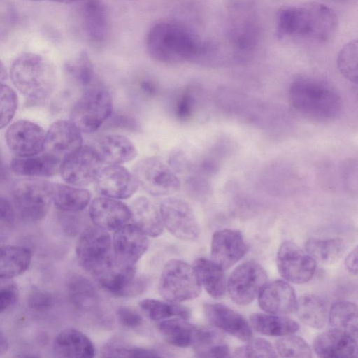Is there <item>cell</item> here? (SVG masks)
Wrapping results in <instances>:
<instances>
[{"instance_id":"1","label":"cell","mask_w":358,"mask_h":358,"mask_svg":"<svg viewBox=\"0 0 358 358\" xmlns=\"http://www.w3.org/2000/svg\"><path fill=\"white\" fill-rule=\"evenodd\" d=\"M146 48L153 59L164 64L210 63L217 58L219 51L214 42L204 40L187 27L171 22H161L150 29Z\"/></svg>"},{"instance_id":"2","label":"cell","mask_w":358,"mask_h":358,"mask_svg":"<svg viewBox=\"0 0 358 358\" xmlns=\"http://www.w3.org/2000/svg\"><path fill=\"white\" fill-rule=\"evenodd\" d=\"M338 24L336 14L323 3L287 6L277 13L276 35L279 39L323 44L334 36Z\"/></svg>"},{"instance_id":"3","label":"cell","mask_w":358,"mask_h":358,"mask_svg":"<svg viewBox=\"0 0 358 358\" xmlns=\"http://www.w3.org/2000/svg\"><path fill=\"white\" fill-rule=\"evenodd\" d=\"M288 99L299 113L319 122L335 120L341 110L338 90L327 80L316 76L296 77L289 87Z\"/></svg>"},{"instance_id":"4","label":"cell","mask_w":358,"mask_h":358,"mask_svg":"<svg viewBox=\"0 0 358 358\" xmlns=\"http://www.w3.org/2000/svg\"><path fill=\"white\" fill-rule=\"evenodd\" d=\"M10 73L13 85L31 100H44L55 88V68L47 57L41 55L22 53L13 61Z\"/></svg>"},{"instance_id":"5","label":"cell","mask_w":358,"mask_h":358,"mask_svg":"<svg viewBox=\"0 0 358 358\" xmlns=\"http://www.w3.org/2000/svg\"><path fill=\"white\" fill-rule=\"evenodd\" d=\"M227 38L236 62L250 60L258 50L262 41V27L254 9L246 5H237L230 12Z\"/></svg>"},{"instance_id":"6","label":"cell","mask_w":358,"mask_h":358,"mask_svg":"<svg viewBox=\"0 0 358 358\" xmlns=\"http://www.w3.org/2000/svg\"><path fill=\"white\" fill-rule=\"evenodd\" d=\"M113 108L110 92L96 81L75 103L70 119L80 131L94 132L111 116Z\"/></svg>"},{"instance_id":"7","label":"cell","mask_w":358,"mask_h":358,"mask_svg":"<svg viewBox=\"0 0 358 358\" xmlns=\"http://www.w3.org/2000/svg\"><path fill=\"white\" fill-rule=\"evenodd\" d=\"M79 265L99 278L114 266L112 239L106 230L88 227L80 235L76 245Z\"/></svg>"},{"instance_id":"8","label":"cell","mask_w":358,"mask_h":358,"mask_svg":"<svg viewBox=\"0 0 358 358\" xmlns=\"http://www.w3.org/2000/svg\"><path fill=\"white\" fill-rule=\"evenodd\" d=\"M14 208L21 220L40 223L48 215L52 200V183L38 179H21L12 190Z\"/></svg>"},{"instance_id":"9","label":"cell","mask_w":358,"mask_h":358,"mask_svg":"<svg viewBox=\"0 0 358 358\" xmlns=\"http://www.w3.org/2000/svg\"><path fill=\"white\" fill-rule=\"evenodd\" d=\"M159 292L167 301L178 303L198 297L201 292V285L192 266L173 259L164 266Z\"/></svg>"},{"instance_id":"10","label":"cell","mask_w":358,"mask_h":358,"mask_svg":"<svg viewBox=\"0 0 358 358\" xmlns=\"http://www.w3.org/2000/svg\"><path fill=\"white\" fill-rule=\"evenodd\" d=\"M132 173L138 185L152 196H168L180 188L174 171L157 157L141 159L134 165Z\"/></svg>"},{"instance_id":"11","label":"cell","mask_w":358,"mask_h":358,"mask_svg":"<svg viewBox=\"0 0 358 358\" xmlns=\"http://www.w3.org/2000/svg\"><path fill=\"white\" fill-rule=\"evenodd\" d=\"M103 164L94 148L82 145L62 159L59 171L66 183L83 187L94 182Z\"/></svg>"},{"instance_id":"12","label":"cell","mask_w":358,"mask_h":358,"mask_svg":"<svg viewBox=\"0 0 358 358\" xmlns=\"http://www.w3.org/2000/svg\"><path fill=\"white\" fill-rule=\"evenodd\" d=\"M264 268L255 261L239 264L231 273L227 289L232 301L238 305H248L258 296L266 283Z\"/></svg>"},{"instance_id":"13","label":"cell","mask_w":358,"mask_h":358,"mask_svg":"<svg viewBox=\"0 0 358 358\" xmlns=\"http://www.w3.org/2000/svg\"><path fill=\"white\" fill-rule=\"evenodd\" d=\"M164 226L175 237L183 241L196 240L200 234L194 213L185 201L175 197L164 199L159 207Z\"/></svg>"},{"instance_id":"14","label":"cell","mask_w":358,"mask_h":358,"mask_svg":"<svg viewBox=\"0 0 358 358\" xmlns=\"http://www.w3.org/2000/svg\"><path fill=\"white\" fill-rule=\"evenodd\" d=\"M276 263L280 275L288 282H308L316 271V262L292 241H284L277 253Z\"/></svg>"},{"instance_id":"15","label":"cell","mask_w":358,"mask_h":358,"mask_svg":"<svg viewBox=\"0 0 358 358\" xmlns=\"http://www.w3.org/2000/svg\"><path fill=\"white\" fill-rule=\"evenodd\" d=\"M114 264L119 267L134 266L148 246L147 235L134 224L117 229L113 240Z\"/></svg>"},{"instance_id":"16","label":"cell","mask_w":358,"mask_h":358,"mask_svg":"<svg viewBox=\"0 0 358 358\" xmlns=\"http://www.w3.org/2000/svg\"><path fill=\"white\" fill-rule=\"evenodd\" d=\"M5 137L9 149L17 157L34 156L44 150L45 133L31 121L22 120L13 123Z\"/></svg>"},{"instance_id":"17","label":"cell","mask_w":358,"mask_h":358,"mask_svg":"<svg viewBox=\"0 0 358 358\" xmlns=\"http://www.w3.org/2000/svg\"><path fill=\"white\" fill-rule=\"evenodd\" d=\"M96 192L102 196L124 199L138 189V184L133 175L120 165H108L101 169L95 181Z\"/></svg>"},{"instance_id":"18","label":"cell","mask_w":358,"mask_h":358,"mask_svg":"<svg viewBox=\"0 0 358 358\" xmlns=\"http://www.w3.org/2000/svg\"><path fill=\"white\" fill-rule=\"evenodd\" d=\"M80 130L71 120H58L45 134L44 150L61 162L83 145Z\"/></svg>"},{"instance_id":"19","label":"cell","mask_w":358,"mask_h":358,"mask_svg":"<svg viewBox=\"0 0 358 358\" xmlns=\"http://www.w3.org/2000/svg\"><path fill=\"white\" fill-rule=\"evenodd\" d=\"M247 250L244 238L239 231L225 229L213 234L210 247L212 260L223 269L237 263Z\"/></svg>"},{"instance_id":"20","label":"cell","mask_w":358,"mask_h":358,"mask_svg":"<svg viewBox=\"0 0 358 358\" xmlns=\"http://www.w3.org/2000/svg\"><path fill=\"white\" fill-rule=\"evenodd\" d=\"M89 215L95 227L103 230H116L131 219L129 207L115 199L105 196L92 200Z\"/></svg>"},{"instance_id":"21","label":"cell","mask_w":358,"mask_h":358,"mask_svg":"<svg viewBox=\"0 0 358 358\" xmlns=\"http://www.w3.org/2000/svg\"><path fill=\"white\" fill-rule=\"evenodd\" d=\"M203 312L207 320L215 327L245 342L252 338L250 326L245 318L225 305L206 303Z\"/></svg>"},{"instance_id":"22","label":"cell","mask_w":358,"mask_h":358,"mask_svg":"<svg viewBox=\"0 0 358 358\" xmlns=\"http://www.w3.org/2000/svg\"><path fill=\"white\" fill-rule=\"evenodd\" d=\"M296 300L294 288L288 282L280 280L266 283L258 295L261 309L276 315L294 312Z\"/></svg>"},{"instance_id":"23","label":"cell","mask_w":358,"mask_h":358,"mask_svg":"<svg viewBox=\"0 0 358 358\" xmlns=\"http://www.w3.org/2000/svg\"><path fill=\"white\" fill-rule=\"evenodd\" d=\"M313 349L320 357H356L357 338L331 329L321 333L315 338Z\"/></svg>"},{"instance_id":"24","label":"cell","mask_w":358,"mask_h":358,"mask_svg":"<svg viewBox=\"0 0 358 358\" xmlns=\"http://www.w3.org/2000/svg\"><path fill=\"white\" fill-rule=\"evenodd\" d=\"M100 287L117 296L138 294L143 289V283L136 278V268L119 267L115 265L97 278Z\"/></svg>"},{"instance_id":"25","label":"cell","mask_w":358,"mask_h":358,"mask_svg":"<svg viewBox=\"0 0 358 358\" xmlns=\"http://www.w3.org/2000/svg\"><path fill=\"white\" fill-rule=\"evenodd\" d=\"M54 355L58 357L91 358L95 349L90 339L74 328L62 330L55 338L52 344Z\"/></svg>"},{"instance_id":"26","label":"cell","mask_w":358,"mask_h":358,"mask_svg":"<svg viewBox=\"0 0 358 358\" xmlns=\"http://www.w3.org/2000/svg\"><path fill=\"white\" fill-rule=\"evenodd\" d=\"M103 164L120 165L137 155L136 146L127 137L108 134L101 138L94 148Z\"/></svg>"},{"instance_id":"27","label":"cell","mask_w":358,"mask_h":358,"mask_svg":"<svg viewBox=\"0 0 358 358\" xmlns=\"http://www.w3.org/2000/svg\"><path fill=\"white\" fill-rule=\"evenodd\" d=\"M83 23L88 39L102 44L108 38L109 21L106 8L100 0H87L83 8Z\"/></svg>"},{"instance_id":"28","label":"cell","mask_w":358,"mask_h":358,"mask_svg":"<svg viewBox=\"0 0 358 358\" xmlns=\"http://www.w3.org/2000/svg\"><path fill=\"white\" fill-rule=\"evenodd\" d=\"M61 161L54 155L45 152L43 155L27 157L13 158L10 166L13 171L24 176L50 177L59 169Z\"/></svg>"},{"instance_id":"29","label":"cell","mask_w":358,"mask_h":358,"mask_svg":"<svg viewBox=\"0 0 358 358\" xmlns=\"http://www.w3.org/2000/svg\"><path fill=\"white\" fill-rule=\"evenodd\" d=\"M131 219L147 236L157 237L161 235L164 224L159 209L145 197L135 199L130 207Z\"/></svg>"},{"instance_id":"30","label":"cell","mask_w":358,"mask_h":358,"mask_svg":"<svg viewBox=\"0 0 358 358\" xmlns=\"http://www.w3.org/2000/svg\"><path fill=\"white\" fill-rule=\"evenodd\" d=\"M199 280L206 292L215 299L222 298L227 291L224 269L213 260L199 258L193 264Z\"/></svg>"},{"instance_id":"31","label":"cell","mask_w":358,"mask_h":358,"mask_svg":"<svg viewBox=\"0 0 358 358\" xmlns=\"http://www.w3.org/2000/svg\"><path fill=\"white\" fill-rule=\"evenodd\" d=\"M90 192L81 187L52 183V200L61 211L77 213L84 210L90 203Z\"/></svg>"},{"instance_id":"32","label":"cell","mask_w":358,"mask_h":358,"mask_svg":"<svg viewBox=\"0 0 358 358\" xmlns=\"http://www.w3.org/2000/svg\"><path fill=\"white\" fill-rule=\"evenodd\" d=\"M31 260L32 252L26 247L0 245V278H13L24 273Z\"/></svg>"},{"instance_id":"33","label":"cell","mask_w":358,"mask_h":358,"mask_svg":"<svg viewBox=\"0 0 358 358\" xmlns=\"http://www.w3.org/2000/svg\"><path fill=\"white\" fill-rule=\"evenodd\" d=\"M192 343L199 357H225L229 355L228 345L215 329L194 327Z\"/></svg>"},{"instance_id":"34","label":"cell","mask_w":358,"mask_h":358,"mask_svg":"<svg viewBox=\"0 0 358 358\" xmlns=\"http://www.w3.org/2000/svg\"><path fill=\"white\" fill-rule=\"evenodd\" d=\"M250 320L255 330L269 336L293 334L299 329L296 321L276 314L255 313L250 316Z\"/></svg>"},{"instance_id":"35","label":"cell","mask_w":358,"mask_h":358,"mask_svg":"<svg viewBox=\"0 0 358 358\" xmlns=\"http://www.w3.org/2000/svg\"><path fill=\"white\" fill-rule=\"evenodd\" d=\"M294 311L303 324L314 329L323 328L328 318L325 303L314 294L301 296L296 300Z\"/></svg>"},{"instance_id":"36","label":"cell","mask_w":358,"mask_h":358,"mask_svg":"<svg viewBox=\"0 0 358 358\" xmlns=\"http://www.w3.org/2000/svg\"><path fill=\"white\" fill-rule=\"evenodd\" d=\"M345 243L339 238L319 239L312 238L305 243L306 252L315 262L331 264L338 262L345 252Z\"/></svg>"},{"instance_id":"37","label":"cell","mask_w":358,"mask_h":358,"mask_svg":"<svg viewBox=\"0 0 358 358\" xmlns=\"http://www.w3.org/2000/svg\"><path fill=\"white\" fill-rule=\"evenodd\" d=\"M329 321L332 329L357 338V308L355 303L347 301L334 303L329 311Z\"/></svg>"},{"instance_id":"38","label":"cell","mask_w":358,"mask_h":358,"mask_svg":"<svg viewBox=\"0 0 358 358\" xmlns=\"http://www.w3.org/2000/svg\"><path fill=\"white\" fill-rule=\"evenodd\" d=\"M194 329L186 320L180 317L165 319L158 324V329L165 340L178 348L192 344Z\"/></svg>"},{"instance_id":"39","label":"cell","mask_w":358,"mask_h":358,"mask_svg":"<svg viewBox=\"0 0 358 358\" xmlns=\"http://www.w3.org/2000/svg\"><path fill=\"white\" fill-rule=\"evenodd\" d=\"M139 306L145 314L154 321H162L173 316L185 320L190 317V310L187 307L170 301L145 299L140 301Z\"/></svg>"},{"instance_id":"40","label":"cell","mask_w":358,"mask_h":358,"mask_svg":"<svg viewBox=\"0 0 358 358\" xmlns=\"http://www.w3.org/2000/svg\"><path fill=\"white\" fill-rule=\"evenodd\" d=\"M68 294L73 305L80 309L92 308L98 300L94 286L89 280L82 276L73 277L69 281Z\"/></svg>"},{"instance_id":"41","label":"cell","mask_w":358,"mask_h":358,"mask_svg":"<svg viewBox=\"0 0 358 358\" xmlns=\"http://www.w3.org/2000/svg\"><path fill=\"white\" fill-rule=\"evenodd\" d=\"M64 70L67 76L84 90L97 81L93 64L85 52H81L66 62Z\"/></svg>"},{"instance_id":"42","label":"cell","mask_w":358,"mask_h":358,"mask_svg":"<svg viewBox=\"0 0 358 358\" xmlns=\"http://www.w3.org/2000/svg\"><path fill=\"white\" fill-rule=\"evenodd\" d=\"M357 41H350L340 50L337 66L341 74L352 83H357Z\"/></svg>"},{"instance_id":"43","label":"cell","mask_w":358,"mask_h":358,"mask_svg":"<svg viewBox=\"0 0 358 358\" xmlns=\"http://www.w3.org/2000/svg\"><path fill=\"white\" fill-rule=\"evenodd\" d=\"M275 348L279 355L284 357L309 358L312 350L306 341L300 336L289 334L276 341Z\"/></svg>"},{"instance_id":"44","label":"cell","mask_w":358,"mask_h":358,"mask_svg":"<svg viewBox=\"0 0 358 358\" xmlns=\"http://www.w3.org/2000/svg\"><path fill=\"white\" fill-rule=\"evenodd\" d=\"M103 357H156L160 355L151 349L131 347L120 343H110L103 348Z\"/></svg>"},{"instance_id":"45","label":"cell","mask_w":358,"mask_h":358,"mask_svg":"<svg viewBox=\"0 0 358 358\" xmlns=\"http://www.w3.org/2000/svg\"><path fill=\"white\" fill-rule=\"evenodd\" d=\"M17 107L15 91L7 85L0 83V129L8 125L13 118Z\"/></svg>"},{"instance_id":"46","label":"cell","mask_w":358,"mask_h":358,"mask_svg":"<svg viewBox=\"0 0 358 358\" xmlns=\"http://www.w3.org/2000/svg\"><path fill=\"white\" fill-rule=\"evenodd\" d=\"M234 356L238 357H276V352L272 345L265 339L257 338L237 348Z\"/></svg>"},{"instance_id":"47","label":"cell","mask_w":358,"mask_h":358,"mask_svg":"<svg viewBox=\"0 0 358 358\" xmlns=\"http://www.w3.org/2000/svg\"><path fill=\"white\" fill-rule=\"evenodd\" d=\"M196 108V99L192 88L184 89L176 97L173 113L176 117L182 122L190 120Z\"/></svg>"},{"instance_id":"48","label":"cell","mask_w":358,"mask_h":358,"mask_svg":"<svg viewBox=\"0 0 358 358\" xmlns=\"http://www.w3.org/2000/svg\"><path fill=\"white\" fill-rule=\"evenodd\" d=\"M18 298L17 283L12 278H0V314L13 307Z\"/></svg>"},{"instance_id":"49","label":"cell","mask_w":358,"mask_h":358,"mask_svg":"<svg viewBox=\"0 0 358 358\" xmlns=\"http://www.w3.org/2000/svg\"><path fill=\"white\" fill-rule=\"evenodd\" d=\"M53 304V296L46 291L34 289L29 294L27 305L34 311L44 312L49 310Z\"/></svg>"},{"instance_id":"50","label":"cell","mask_w":358,"mask_h":358,"mask_svg":"<svg viewBox=\"0 0 358 358\" xmlns=\"http://www.w3.org/2000/svg\"><path fill=\"white\" fill-rule=\"evenodd\" d=\"M17 213L9 200L0 197V234L13 228L16 222Z\"/></svg>"},{"instance_id":"51","label":"cell","mask_w":358,"mask_h":358,"mask_svg":"<svg viewBox=\"0 0 358 358\" xmlns=\"http://www.w3.org/2000/svg\"><path fill=\"white\" fill-rule=\"evenodd\" d=\"M119 322L128 328H136L143 323L141 315L134 309L128 306H120L116 310Z\"/></svg>"},{"instance_id":"52","label":"cell","mask_w":358,"mask_h":358,"mask_svg":"<svg viewBox=\"0 0 358 358\" xmlns=\"http://www.w3.org/2000/svg\"><path fill=\"white\" fill-rule=\"evenodd\" d=\"M139 92L145 96H155L159 92V83L152 78L143 77L138 82Z\"/></svg>"},{"instance_id":"53","label":"cell","mask_w":358,"mask_h":358,"mask_svg":"<svg viewBox=\"0 0 358 358\" xmlns=\"http://www.w3.org/2000/svg\"><path fill=\"white\" fill-rule=\"evenodd\" d=\"M343 178L346 186L350 189L357 188V162L350 161L343 167Z\"/></svg>"},{"instance_id":"54","label":"cell","mask_w":358,"mask_h":358,"mask_svg":"<svg viewBox=\"0 0 358 358\" xmlns=\"http://www.w3.org/2000/svg\"><path fill=\"white\" fill-rule=\"evenodd\" d=\"M108 120H111L110 124L115 127H123L130 130H134L136 127L135 121L127 116L118 115L114 117L110 116Z\"/></svg>"},{"instance_id":"55","label":"cell","mask_w":358,"mask_h":358,"mask_svg":"<svg viewBox=\"0 0 358 358\" xmlns=\"http://www.w3.org/2000/svg\"><path fill=\"white\" fill-rule=\"evenodd\" d=\"M345 265L348 271L352 274L357 273V248L355 247L345 259Z\"/></svg>"},{"instance_id":"56","label":"cell","mask_w":358,"mask_h":358,"mask_svg":"<svg viewBox=\"0 0 358 358\" xmlns=\"http://www.w3.org/2000/svg\"><path fill=\"white\" fill-rule=\"evenodd\" d=\"M9 349V342L6 335L0 329V357L6 355Z\"/></svg>"},{"instance_id":"57","label":"cell","mask_w":358,"mask_h":358,"mask_svg":"<svg viewBox=\"0 0 358 358\" xmlns=\"http://www.w3.org/2000/svg\"><path fill=\"white\" fill-rule=\"evenodd\" d=\"M8 175V172L7 167L6 166L3 156L0 152V182H3L6 180Z\"/></svg>"},{"instance_id":"58","label":"cell","mask_w":358,"mask_h":358,"mask_svg":"<svg viewBox=\"0 0 358 358\" xmlns=\"http://www.w3.org/2000/svg\"><path fill=\"white\" fill-rule=\"evenodd\" d=\"M7 78L6 68L2 62L0 60V83L5 80Z\"/></svg>"},{"instance_id":"59","label":"cell","mask_w":358,"mask_h":358,"mask_svg":"<svg viewBox=\"0 0 358 358\" xmlns=\"http://www.w3.org/2000/svg\"><path fill=\"white\" fill-rule=\"evenodd\" d=\"M34 1H45V0H34ZM50 1L57 2V3H71L78 2L82 0H48Z\"/></svg>"},{"instance_id":"60","label":"cell","mask_w":358,"mask_h":358,"mask_svg":"<svg viewBox=\"0 0 358 358\" xmlns=\"http://www.w3.org/2000/svg\"><path fill=\"white\" fill-rule=\"evenodd\" d=\"M334 1L343 2V1H349V0H334Z\"/></svg>"}]
</instances>
